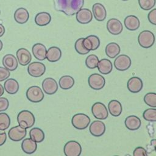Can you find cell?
<instances>
[{"mask_svg":"<svg viewBox=\"0 0 156 156\" xmlns=\"http://www.w3.org/2000/svg\"><path fill=\"white\" fill-rule=\"evenodd\" d=\"M133 156H148V155L146 150L144 147L138 146L134 149L133 152Z\"/></svg>","mask_w":156,"mask_h":156,"instance_id":"41","label":"cell"},{"mask_svg":"<svg viewBox=\"0 0 156 156\" xmlns=\"http://www.w3.org/2000/svg\"><path fill=\"white\" fill-rule=\"evenodd\" d=\"M147 18L150 23L156 26V8L151 10L149 12L147 15Z\"/></svg>","mask_w":156,"mask_h":156,"instance_id":"43","label":"cell"},{"mask_svg":"<svg viewBox=\"0 0 156 156\" xmlns=\"http://www.w3.org/2000/svg\"><path fill=\"white\" fill-rule=\"evenodd\" d=\"M107 29L112 35H117L120 34L123 30V26L121 22L116 18H111L107 23Z\"/></svg>","mask_w":156,"mask_h":156,"instance_id":"14","label":"cell"},{"mask_svg":"<svg viewBox=\"0 0 156 156\" xmlns=\"http://www.w3.org/2000/svg\"><path fill=\"white\" fill-rule=\"evenodd\" d=\"M10 76V71L4 67L0 66V82H2L7 79Z\"/></svg>","mask_w":156,"mask_h":156,"instance_id":"40","label":"cell"},{"mask_svg":"<svg viewBox=\"0 0 156 156\" xmlns=\"http://www.w3.org/2000/svg\"><path fill=\"white\" fill-rule=\"evenodd\" d=\"M124 124L127 129L133 131L139 129L141 124V121L138 116L130 115L125 119Z\"/></svg>","mask_w":156,"mask_h":156,"instance_id":"22","label":"cell"},{"mask_svg":"<svg viewBox=\"0 0 156 156\" xmlns=\"http://www.w3.org/2000/svg\"><path fill=\"white\" fill-rule=\"evenodd\" d=\"M138 41L140 46L147 49L152 47L155 43V35L150 30H145L140 33Z\"/></svg>","mask_w":156,"mask_h":156,"instance_id":"3","label":"cell"},{"mask_svg":"<svg viewBox=\"0 0 156 156\" xmlns=\"http://www.w3.org/2000/svg\"><path fill=\"white\" fill-rule=\"evenodd\" d=\"M7 135L5 132L0 130V146H2L6 141Z\"/></svg>","mask_w":156,"mask_h":156,"instance_id":"44","label":"cell"},{"mask_svg":"<svg viewBox=\"0 0 156 156\" xmlns=\"http://www.w3.org/2000/svg\"><path fill=\"white\" fill-rule=\"evenodd\" d=\"M0 14H1V10H0Z\"/></svg>","mask_w":156,"mask_h":156,"instance_id":"51","label":"cell"},{"mask_svg":"<svg viewBox=\"0 0 156 156\" xmlns=\"http://www.w3.org/2000/svg\"><path fill=\"white\" fill-rule=\"evenodd\" d=\"M100 40L99 38L94 35H91L83 38V45L84 48L90 51H94L97 49L100 46Z\"/></svg>","mask_w":156,"mask_h":156,"instance_id":"17","label":"cell"},{"mask_svg":"<svg viewBox=\"0 0 156 156\" xmlns=\"http://www.w3.org/2000/svg\"><path fill=\"white\" fill-rule=\"evenodd\" d=\"M60 87L63 90H68L74 85V79L71 76L66 75L62 76L58 81Z\"/></svg>","mask_w":156,"mask_h":156,"instance_id":"33","label":"cell"},{"mask_svg":"<svg viewBox=\"0 0 156 156\" xmlns=\"http://www.w3.org/2000/svg\"><path fill=\"white\" fill-rule=\"evenodd\" d=\"M5 34V27L4 26L0 23V37L4 35Z\"/></svg>","mask_w":156,"mask_h":156,"instance_id":"45","label":"cell"},{"mask_svg":"<svg viewBox=\"0 0 156 156\" xmlns=\"http://www.w3.org/2000/svg\"><path fill=\"white\" fill-rule=\"evenodd\" d=\"M84 4V0H54V8L68 16L75 15Z\"/></svg>","mask_w":156,"mask_h":156,"instance_id":"1","label":"cell"},{"mask_svg":"<svg viewBox=\"0 0 156 156\" xmlns=\"http://www.w3.org/2000/svg\"><path fill=\"white\" fill-rule=\"evenodd\" d=\"M88 83L91 88L95 90H99L104 87L105 79L102 75L94 73L89 76Z\"/></svg>","mask_w":156,"mask_h":156,"instance_id":"8","label":"cell"},{"mask_svg":"<svg viewBox=\"0 0 156 156\" xmlns=\"http://www.w3.org/2000/svg\"><path fill=\"white\" fill-rule=\"evenodd\" d=\"M32 51L36 59L42 61L46 58L47 49L44 44L40 43L34 44L32 46Z\"/></svg>","mask_w":156,"mask_h":156,"instance_id":"21","label":"cell"},{"mask_svg":"<svg viewBox=\"0 0 156 156\" xmlns=\"http://www.w3.org/2000/svg\"><path fill=\"white\" fill-rule=\"evenodd\" d=\"M9 107V100L4 97H0V112L5 111Z\"/></svg>","mask_w":156,"mask_h":156,"instance_id":"42","label":"cell"},{"mask_svg":"<svg viewBox=\"0 0 156 156\" xmlns=\"http://www.w3.org/2000/svg\"><path fill=\"white\" fill-rule=\"evenodd\" d=\"M144 102L146 105L151 107H156V93L149 92L145 94L143 98Z\"/></svg>","mask_w":156,"mask_h":156,"instance_id":"37","label":"cell"},{"mask_svg":"<svg viewBox=\"0 0 156 156\" xmlns=\"http://www.w3.org/2000/svg\"><path fill=\"white\" fill-rule=\"evenodd\" d=\"M108 110L112 116L114 117L119 116L122 113V105L117 100H112L108 104Z\"/></svg>","mask_w":156,"mask_h":156,"instance_id":"28","label":"cell"},{"mask_svg":"<svg viewBox=\"0 0 156 156\" xmlns=\"http://www.w3.org/2000/svg\"><path fill=\"white\" fill-rule=\"evenodd\" d=\"M51 21V15L46 12H42L37 13L35 17V23L40 26H46Z\"/></svg>","mask_w":156,"mask_h":156,"instance_id":"30","label":"cell"},{"mask_svg":"<svg viewBox=\"0 0 156 156\" xmlns=\"http://www.w3.org/2000/svg\"><path fill=\"white\" fill-rule=\"evenodd\" d=\"M16 55L18 63L22 66L27 65L30 63L32 60V56L30 52L24 48L18 49Z\"/></svg>","mask_w":156,"mask_h":156,"instance_id":"18","label":"cell"},{"mask_svg":"<svg viewBox=\"0 0 156 156\" xmlns=\"http://www.w3.org/2000/svg\"><path fill=\"white\" fill-rule=\"evenodd\" d=\"M122 1H128V0H122Z\"/></svg>","mask_w":156,"mask_h":156,"instance_id":"49","label":"cell"},{"mask_svg":"<svg viewBox=\"0 0 156 156\" xmlns=\"http://www.w3.org/2000/svg\"><path fill=\"white\" fill-rule=\"evenodd\" d=\"M29 18L28 11L23 7L17 9L14 13V19L15 21L19 24L26 23Z\"/></svg>","mask_w":156,"mask_h":156,"instance_id":"25","label":"cell"},{"mask_svg":"<svg viewBox=\"0 0 156 156\" xmlns=\"http://www.w3.org/2000/svg\"><path fill=\"white\" fill-rule=\"evenodd\" d=\"M2 46H3V44H2V41L0 40V51L2 49Z\"/></svg>","mask_w":156,"mask_h":156,"instance_id":"48","label":"cell"},{"mask_svg":"<svg viewBox=\"0 0 156 156\" xmlns=\"http://www.w3.org/2000/svg\"><path fill=\"white\" fill-rule=\"evenodd\" d=\"M43 91L47 94H54L58 90V84L56 80L52 77L44 79L41 83Z\"/></svg>","mask_w":156,"mask_h":156,"instance_id":"13","label":"cell"},{"mask_svg":"<svg viewBox=\"0 0 156 156\" xmlns=\"http://www.w3.org/2000/svg\"><path fill=\"white\" fill-rule=\"evenodd\" d=\"M93 15L95 20L98 21H104L107 16V12L105 7L101 3L97 2L93 4L92 7Z\"/></svg>","mask_w":156,"mask_h":156,"instance_id":"20","label":"cell"},{"mask_svg":"<svg viewBox=\"0 0 156 156\" xmlns=\"http://www.w3.org/2000/svg\"><path fill=\"white\" fill-rule=\"evenodd\" d=\"M27 133L26 129L21 127V126H16L10 129L8 132V136L12 141H20L24 138Z\"/></svg>","mask_w":156,"mask_h":156,"instance_id":"11","label":"cell"},{"mask_svg":"<svg viewBox=\"0 0 156 156\" xmlns=\"http://www.w3.org/2000/svg\"><path fill=\"white\" fill-rule=\"evenodd\" d=\"M91 113L94 117L99 120L105 119L108 116V112L105 105L100 102L93 104L91 107Z\"/></svg>","mask_w":156,"mask_h":156,"instance_id":"7","label":"cell"},{"mask_svg":"<svg viewBox=\"0 0 156 156\" xmlns=\"http://www.w3.org/2000/svg\"><path fill=\"white\" fill-rule=\"evenodd\" d=\"M113 156H119V155H113Z\"/></svg>","mask_w":156,"mask_h":156,"instance_id":"50","label":"cell"},{"mask_svg":"<svg viewBox=\"0 0 156 156\" xmlns=\"http://www.w3.org/2000/svg\"><path fill=\"white\" fill-rule=\"evenodd\" d=\"M124 24L126 28L131 31L137 30L140 26L139 19L134 15H129L126 16L124 20Z\"/></svg>","mask_w":156,"mask_h":156,"instance_id":"23","label":"cell"},{"mask_svg":"<svg viewBox=\"0 0 156 156\" xmlns=\"http://www.w3.org/2000/svg\"><path fill=\"white\" fill-rule=\"evenodd\" d=\"M90 123V117L84 113L75 114L71 119L73 126L78 130L85 129Z\"/></svg>","mask_w":156,"mask_h":156,"instance_id":"4","label":"cell"},{"mask_svg":"<svg viewBox=\"0 0 156 156\" xmlns=\"http://www.w3.org/2000/svg\"><path fill=\"white\" fill-rule=\"evenodd\" d=\"M27 99L34 103L40 102L44 99V93L38 86L30 87L26 93Z\"/></svg>","mask_w":156,"mask_h":156,"instance_id":"5","label":"cell"},{"mask_svg":"<svg viewBox=\"0 0 156 156\" xmlns=\"http://www.w3.org/2000/svg\"><path fill=\"white\" fill-rule=\"evenodd\" d=\"M10 125V118L9 115L5 112L0 113V130L4 131Z\"/></svg>","mask_w":156,"mask_h":156,"instance_id":"34","label":"cell"},{"mask_svg":"<svg viewBox=\"0 0 156 156\" xmlns=\"http://www.w3.org/2000/svg\"><path fill=\"white\" fill-rule=\"evenodd\" d=\"M46 71L45 65L39 62H34L29 63L27 66L29 74L34 77H39L44 74Z\"/></svg>","mask_w":156,"mask_h":156,"instance_id":"10","label":"cell"},{"mask_svg":"<svg viewBox=\"0 0 156 156\" xmlns=\"http://www.w3.org/2000/svg\"><path fill=\"white\" fill-rule=\"evenodd\" d=\"M151 145L154 147L155 152H156V139H154V140H152L151 141Z\"/></svg>","mask_w":156,"mask_h":156,"instance_id":"46","label":"cell"},{"mask_svg":"<svg viewBox=\"0 0 156 156\" xmlns=\"http://www.w3.org/2000/svg\"><path fill=\"white\" fill-rule=\"evenodd\" d=\"M21 149L27 154H34L37 149V144L30 138H25L21 143Z\"/></svg>","mask_w":156,"mask_h":156,"instance_id":"24","label":"cell"},{"mask_svg":"<svg viewBox=\"0 0 156 156\" xmlns=\"http://www.w3.org/2000/svg\"><path fill=\"white\" fill-rule=\"evenodd\" d=\"M18 125L24 129H29L34 126L35 118L34 115L30 111L24 110L18 113L17 115Z\"/></svg>","mask_w":156,"mask_h":156,"instance_id":"2","label":"cell"},{"mask_svg":"<svg viewBox=\"0 0 156 156\" xmlns=\"http://www.w3.org/2000/svg\"><path fill=\"white\" fill-rule=\"evenodd\" d=\"M84 38H80L77 39L74 44V48L76 52L81 55H85L88 54L90 51L86 49L83 45V40Z\"/></svg>","mask_w":156,"mask_h":156,"instance_id":"38","label":"cell"},{"mask_svg":"<svg viewBox=\"0 0 156 156\" xmlns=\"http://www.w3.org/2000/svg\"><path fill=\"white\" fill-rule=\"evenodd\" d=\"M20 85L17 80L12 78L7 79L4 83L5 91L10 94H16L18 91Z\"/></svg>","mask_w":156,"mask_h":156,"instance_id":"26","label":"cell"},{"mask_svg":"<svg viewBox=\"0 0 156 156\" xmlns=\"http://www.w3.org/2000/svg\"><path fill=\"white\" fill-rule=\"evenodd\" d=\"M105 54L110 58H114L120 53L121 48L118 44L112 42L107 44L105 49Z\"/></svg>","mask_w":156,"mask_h":156,"instance_id":"31","label":"cell"},{"mask_svg":"<svg viewBox=\"0 0 156 156\" xmlns=\"http://www.w3.org/2000/svg\"><path fill=\"white\" fill-rule=\"evenodd\" d=\"M98 71L102 74H110L113 69V65L112 62L107 58H102L99 61L97 66Z\"/></svg>","mask_w":156,"mask_h":156,"instance_id":"29","label":"cell"},{"mask_svg":"<svg viewBox=\"0 0 156 156\" xmlns=\"http://www.w3.org/2000/svg\"><path fill=\"white\" fill-rule=\"evenodd\" d=\"M63 152L65 156H80L82 153V146L79 142L71 140L65 144Z\"/></svg>","mask_w":156,"mask_h":156,"instance_id":"6","label":"cell"},{"mask_svg":"<svg viewBox=\"0 0 156 156\" xmlns=\"http://www.w3.org/2000/svg\"><path fill=\"white\" fill-rule=\"evenodd\" d=\"M127 87L129 91L132 93H139L143 87L142 80L136 76L130 78L127 83Z\"/></svg>","mask_w":156,"mask_h":156,"instance_id":"15","label":"cell"},{"mask_svg":"<svg viewBox=\"0 0 156 156\" xmlns=\"http://www.w3.org/2000/svg\"><path fill=\"white\" fill-rule=\"evenodd\" d=\"M105 125L100 120L93 121L89 126L90 133L94 136L99 137L102 136L105 132Z\"/></svg>","mask_w":156,"mask_h":156,"instance_id":"12","label":"cell"},{"mask_svg":"<svg viewBox=\"0 0 156 156\" xmlns=\"http://www.w3.org/2000/svg\"><path fill=\"white\" fill-rule=\"evenodd\" d=\"M4 88L2 87V85L0 83V97L4 94Z\"/></svg>","mask_w":156,"mask_h":156,"instance_id":"47","label":"cell"},{"mask_svg":"<svg viewBox=\"0 0 156 156\" xmlns=\"http://www.w3.org/2000/svg\"><path fill=\"white\" fill-rule=\"evenodd\" d=\"M98 57L94 54L89 55L85 59V65L89 69H94L97 68L99 63Z\"/></svg>","mask_w":156,"mask_h":156,"instance_id":"35","label":"cell"},{"mask_svg":"<svg viewBox=\"0 0 156 156\" xmlns=\"http://www.w3.org/2000/svg\"><path fill=\"white\" fill-rule=\"evenodd\" d=\"M131 59L130 58L125 54H121L116 57L114 60L115 68L120 71H124L128 69L131 66Z\"/></svg>","mask_w":156,"mask_h":156,"instance_id":"9","label":"cell"},{"mask_svg":"<svg viewBox=\"0 0 156 156\" xmlns=\"http://www.w3.org/2000/svg\"><path fill=\"white\" fill-rule=\"evenodd\" d=\"M2 65L4 67L9 71H13L18 68V62L15 55L11 54H8L3 57Z\"/></svg>","mask_w":156,"mask_h":156,"instance_id":"19","label":"cell"},{"mask_svg":"<svg viewBox=\"0 0 156 156\" xmlns=\"http://www.w3.org/2000/svg\"><path fill=\"white\" fill-rule=\"evenodd\" d=\"M143 118L149 122H156V108H149L145 110L143 113Z\"/></svg>","mask_w":156,"mask_h":156,"instance_id":"36","label":"cell"},{"mask_svg":"<svg viewBox=\"0 0 156 156\" xmlns=\"http://www.w3.org/2000/svg\"><path fill=\"white\" fill-rule=\"evenodd\" d=\"M76 20L78 23L82 24H86L90 23L93 19V14L88 9H81L76 13Z\"/></svg>","mask_w":156,"mask_h":156,"instance_id":"16","label":"cell"},{"mask_svg":"<svg viewBox=\"0 0 156 156\" xmlns=\"http://www.w3.org/2000/svg\"><path fill=\"white\" fill-rule=\"evenodd\" d=\"M30 138L36 143L42 142L45 138L44 132L38 127H33L29 131Z\"/></svg>","mask_w":156,"mask_h":156,"instance_id":"32","label":"cell"},{"mask_svg":"<svg viewBox=\"0 0 156 156\" xmlns=\"http://www.w3.org/2000/svg\"><path fill=\"white\" fill-rule=\"evenodd\" d=\"M156 0H138V4L141 9L144 10L152 9L155 5Z\"/></svg>","mask_w":156,"mask_h":156,"instance_id":"39","label":"cell"},{"mask_svg":"<svg viewBox=\"0 0 156 156\" xmlns=\"http://www.w3.org/2000/svg\"><path fill=\"white\" fill-rule=\"evenodd\" d=\"M62 57V51L57 46H52L47 50L46 58L50 62H56Z\"/></svg>","mask_w":156,"mask_h":156,"instance_id":"27","label":"cell"}]
</instances>
